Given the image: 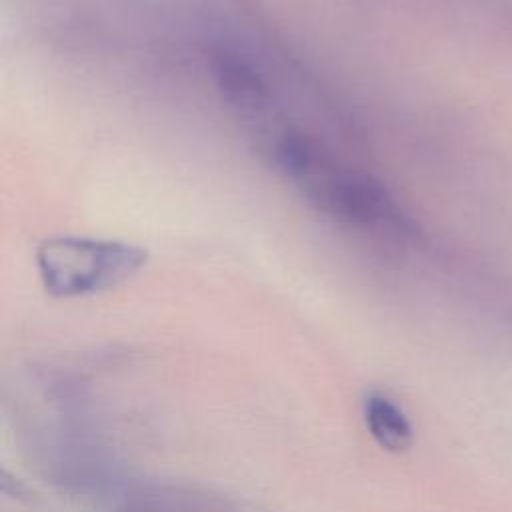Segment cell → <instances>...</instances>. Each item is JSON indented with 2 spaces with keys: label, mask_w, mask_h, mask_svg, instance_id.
Here are the masks:
<instances>
[{
  "label": "cell",
  "mask_w": 512,
  "mask_h": 512,
  "mask_svg": "<svg viewBox=\"0 0 512 512\" xmlns=\"http://www.w3.org/2000/svg\"><path fill=\"white\" fill-rule=\"evenodd\" d=\"M274 166L322 214L390 238L412 234V220L374 176L342 164L316 140L282 126L270 142Z\"/></svg>",
  "instance_id": "1"
},
{
  "label": "cell",
  "mask_w": 512,
  "mask_h": 512,
  "mask_svg": "<svg viewBox=\"0 0 512 512\" xmlns=\"http://www.w3.org/2000/svg\"><path fill=\"white\" fill-rule=\"evenodd\" d=\"M148 260L144 248L120 240L56 236L36 250L40 280L56 298L100 294L130 280Z\"/></svg>",
  "instance_id": "2"
},
{
  "label": "cell",
  "mask_w": 512,
  "mask_h": 512,
  "mask_svg": "<svg viewBox=\"0 0 512 512\" xmlns=\"http://www.w3.org/2000/svg\"><path fill=\"white\" fill-rule=\"evenodd\" d=\"M212 74L226 102L244 116H262L270 110L272 94L262 74L244 58L234 54H218Z\"/></svg>",
  "instance_id": "3"
},
{
  "label": "cell",
  "mask_w": 512,
  "mask_h": 512,
  "mask_svg": "<svg viewBox=\"0 0 512 512\" xmlns=\"http://www.w3.org/2000/svg\"><path fill=\"white\" fill-rule=\"evenodd\" d=\"M362 414L370 436L388 452H402L412 444V424L404 410L380 392L364 396Z\"/></svg>",
  "instance_id": "4"
}]
</instances>
